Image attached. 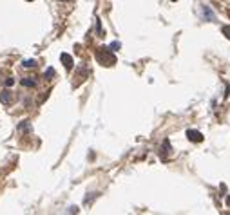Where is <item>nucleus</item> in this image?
<instances>
[{
  "label": "nucleus",
  "instance_id": "1",
  "mask_svg": "<svg viewBox=\"0 0 230 215\" xmlns=\"http://www.w3.org/2000/svg\"><path fill=\"white\" fill-rule=\"evenodd\" d=\"M96 60L102 63V65H111V63H114L116 58L113 56V51L111 49H98L96 51Z\"/></svg>",
  "mask_w": 230,
  "mask_h": 215
},
{
  "label": "nucleus",
  "instance_id": "2",
  "mask_svg": "<svg viewBox=\"0 0 230 215\" xmlns=\"http://www.w3.org/2000/svg\"><path fill=\"white\" fill-rule=\"evenodd\" d=\"M187 137L190 139L192 143H201V141H203V134H201V132H196V130H187Z\"/></svg>",
  "mask_w": 230,
  "mask_h": 215
},
{
  "label": "nucleus",
  "instance_id": "3",
  "mask_svg": "<svg viewBox=\"0 0 230 215\" xmlns=\"http://www.w3.org/2000/svg\"><path fill=\"white\" fill-rule=\"evenodd\" d=\"M0 101H2L4 105H9V103L13 101V94H11V91H7V89L2 91V92H0Z\"/></svg>",
  "mask_w": 230,
  "mask_h": 215
},
{
  "label": "nucleus",
  "instance_id": "4",
  "mask_svg": "<svg viewBox=\"0 0 230 215\" xmlns=\"http://www.w3.org/2000/svg\"><path fill=\"white\" fill-rule=\"evenodd\" d=\"M60 60H62V63H63L65 69H73V58H71L67 53H62V54H60Z\"/></svg>",
  "mask_w": 230,
  "mask_h": 215
},
{
  "label": "nucleus",
  "instance_id": "5",
  "mask_svg": "<svg viewBox=\"0 0 230 215\" xmlns=\"http://www.w3.org/2000/svg\"><path fill=\"white\" fill-rule=\"evenodd\" d=\"M201 9H203V18H205V22H212V20H216V15L210 11V7L203 6Z\"/></svg>",
  "mask_w": 230,
  "mask_h": 215
},
{
  "label": "nucleus",
  "instance_id": "6",
  "mask_svg": "<svg viewBox=\"0 0 230 215\" xmlns=\"http://www.w3.org/2000/svg\"><path fill=\"white\" fill-rule=\"evenodd\" d=\"M22 85H24V87H35L36 81H35V78H24L22 80Z\"/></svg>",
  "mask_w": 230,
  "mask_h": 215
},
{
  "label": "nucleus",
  "instance_id": "7",
  "mask_svg": "<svg viewBox=\"0 0 230 215\" xmlns=\"http://www.w3.org/2000/svg\"><path fill=\"white\" fill-rule=\"evenodd\" d=\"M20 130H25V132H31V125H29V121H22L18 125Z\"/></svg>",
  "mask_w": 230,
  "mask_h": 215
},
{
  "label": "nucleus",
  "instance_id": "8",
  "mask_svg": "<svg viewBox=\"0 0 230 215\" xmlns=\"http://www.w3.org/2000/svg\"><path fill=\"white\" fill-rule=\"evenodd\" d=\"M35 65H36L35 60H25V61H22V67H25V69H31V67H35Z\"/></svg>",
  "mask_w": 230,
  "mask_h": 215
},
{
  "label": "nucleus",
  "instance_id": "9",
  "mask_svg": "<svg viewBox=\"0 0 230 215\" xmlns=\"http://www.w3.org/2000/svg\"><path fill=\"white\" fill-rule=\"evenodd\" d=\"M44 76H45V80H51L53 76H55V69H53V67H49V69L45 71V74H44Z\"/></svg>",
  "mask_w": 230,
  "mask_h": 215
},
{
  "label": "nucleus",
  "instance_id": "10",
  "mask_svg": "<svg viewBox=\"0 0 230 215\" xmlns=\"http://www.w3.org/2000/svg\"><path fill=\"white\" fill-rule=\"evenodd\" d=\"M109 49H111L113 53H114V51H118V49H120V42H113V43L109 45Z\"/></svg>",
  "mask_w": 230,
  "mask_h": 215
},
{
  "label": "nucleus",
  "instance_id": "11",
  "mask_svg": "<svg viewBox=\"0 0 230 215\" xmlns=\"http://www.w3.org/2000/svg\"><path fill=\"white\" fill-rule=\"evenodd\" d=\"M223 35L230 40V25H225V27H223Z\"/></svg>",
  "mask_w": 230,
  "mask_h": 215
},
{
  "label": "nucleus",
  "instance_id": "12",
  "mask_svg": "<svg viewBox=\"0 0 230 215\" xmlns=\"http://www.w3.org/2000/svg\"><path fill=\"white\" fill-rule=\"evenodd\" d=\"M13 83H15V80H13V78H7V80H6V87H11Z\"/></svg>",
  "mask_w": 230,
  "mask_h": 215
},
{
  "label": "nucleus",
  "instance_id": "13",
  "mask_svg": "<svg viewBox=\"0 0 230 215\" xmlns=\"http://www.w3.org/2000/svg\"><path fill=\"white\" fill-rule=\"evenodd\" d=\"M67 212H69V213H78V208H76V206H71Z\"/></svg>",
  "mask_w": 230,
  "mask_h": 215
},
{
  "label": "nucleus",
  "instance_id": "14",
  "mask_svg": "<svg viewBox=\"0 0 230 215\" xmlns=\"http://www.w3.org/2000/svg\"><path fill=\"white\" fill-rule=\"evenodd\" d=\"M227 206L230 208V195H227Z\"/></svg>",
  "mask_w": 230,
  "mask_h": 215
},
{
  "label": "nucleus",
  "instance_id": "15",
  "mask_svg": "<svg viewBox=\"0 0 230 215\" xmlns=\"http://www.w3.org/2000/svg\"><path fill=\"white\" fill-rule=\"evenodd\" d=\"M62 2H67V0H62Z\"/></svg>",
  "mask_w": 230,
  "mask_h": 215
},
{
  "label": "nucleus",
  "instance_id": "16",
  "mask_svg": "<svg viewBox=\"0 0 230 215\" xmlns=\"http://www.w3.org/2000/svg\"><path fill=\"white\" fill-rule=\"evenodd\" d=\"M172 2H176V0H172Z\"/></svg>",
  "mask_w": 230,
  "mask_h": 215
},
{
  "label": "nucleus",
  "instance_id": "17",
  "mask_svg": "<svg viewBox=\"0 0 230 215\" xmlns=\"http://www.w3.org/2000/svg\"><path fill=\"white\" fill-rule=\"evenodd\" d=\"M29 2H31V0H29Z\"/></svg>",
  "mask_w": 230,
  "mask_h": 215
}]
</instances>
